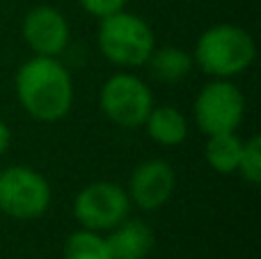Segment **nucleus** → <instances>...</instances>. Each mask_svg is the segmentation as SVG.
Here are the masks:
<instances>
[{"label":"nucleus","mask_w":261,"mask_h":259,"mask_svg":"<svg viewBox=\"0 0 261 259\" xmlns=\"http://www.w3.org/2000/svg\"><path fill=\"white\" fill-rule=\"evenodd\" d=\"M14 90L21 108L37 122H60L73 108V78L58 58L25 60L16 71Z\"/></svg>","instance_id":"f257e3e1"},{"label":"nucleus","mask_w":261,"mask_h":259,"mask_svg":"<svg viewBox=\"0 0 261 259\" xmlns=\"http://www.w3.org/2000/svg\"><path fill=\"white\" fill-rule=\"evenodd\" d=\"M257 60V41L245 28L216 23L195 41L193 62L211 78H231L248 71Z\"/></svg>","instance_id":"f03ea898"},{"label":"nucleus","mask_w":261,"mask_h":259,"mask_svg":"<svg viewBox=\"0 0 261 259\" xmlns=\"http://www.w3.org/2000/svg\"><path fill=\"white\" fill-rule=\"evenodd\" d=\"M99 50L110 64L122 69L144 67L156 48V35L142 16L126 9L99 18Z\"/></svg>","instance_id":"7ed1b4c3"},{"label":"nucleus","mask_w":261,"mask_h":259,"mask_svg":"<svg viewBox=\"0 0 261 259\" xmlns=\"http://www.w3.org/2000/svg\"><path fill=\"white\" fill-rule=\"evenodd\" d=\"M53 191L39 170L9 165L0 170V214L14 220H37L48 211Z\"/></svg>","instance_id":"20e7f679"},{"label":"nucleus","mask_w":261,"mask_h":259,"mask_svg":"<svg viewBox=\"0 0 261 259\" xmlns=\"http://www.w3.org/2000/svg\"><path fill=\"white\" fill-rule=\"evenodd\" d=\"M101 113L108 122L119 128H138L144 124L147 115L153 108L151 87L140 76L119 71L101 85L99 92Z\"/></svg>","instance_id":"39448f33"},{"label":"nucleus","mask_w":261,"mask_h":259,"mask_svg":"<svg viewBox=\"0 0 261 259\" xmlns=\"http://www.w3.org/2000/svg\"><path fill=\"white\" fill-rule=\"evenodd\" d=\"M195 124L204 136L231 133L245 117V96L234 81L211 78L199 90L193 106Z\"/></svg>","instance_id":"423d86ee"},{"label":"nucleus","mask_w":261,"mask_h":259,"mask_svg":"<svg viewBox=\"0 0 261 259\" xmlns=\"http://www.w3.org/2000/svg\"><path fill=\"white\" fill-rule=\"evenodd\" d=\"M130 200L124 186L115 182H92L73 200V218L92 232H110L130 214Z\"/></svg>","instance_id":"0eeeda50"},{"label":"nucleus","mask_w":261,"mask_h":259,"mask_svg":"<svg viewBox=\"0 0 261 259\" xmlns=\"http://www.w3.org/2000/svg\"><path fill=\"white\" fill-rule=\"evenodd\" d=\"M176 191V172L170 161L147 159L135 165L128 177V200L142 211H158L172 200Z\"/></svg>","instance_id":"6e6552de"},{"label":"nucleus","mask_w":261,"mask_h":259,"mask_svg":"<svg viewBox=\"0 0 261 259\" xmlns=\"http://www.w3.org/2000/svg\"><path fill=\"white\" fill-rule=\"evenodd\" d=\"M21 35L35 55L60 58L71 41L69 21L53 5H35L21 23Z\"/></svg>","instance_id":"1a4fd4ad"},{"label":"nucleus","mask_w":261,"mask_h":259,"mask_svg":"<svg viewBox=\"0 0 261 259\" xmlns=\"http://www.w3.org/2000/svg\"><path fill=\"white\" fill-rule=\"evenodd\" d=\"M115 259H147L153 250V229L140 218H126L106 237Z\"/></svg>","instance_id":"9d476101"},{"label":"nucleus","mask_w":261,"mask_h":259,"mask_svg":"<svg viewBox=\"0 0 261 259\" xmlns=\"http://www.w3.org/2000/svg\"><path fill=\"white\" fill-rule=\"evenodd\" d=\"M156 145L176 147L188 138V119L174 106H153L142 124Z\"/></svg>","instance_id":"9b49d317"},{"label":"nucleus","mask_w":261,"mask_h":259,"mask_svg":"<svg viewBox=\"0 0 261 259\" xmlns=\"http://www.w3.org/2000/svg\"><path fill=\"white\" fill-rule=\"evenodd\" d=\"M144 67L149 69L153 81L165 83V85H176L193 71L195 62L193 53L179 48V46H156Z\"/></svg>","instance_id":"f8f14e48"},{"label":"nucleus","mask_w":261,"mask_h":259,"mask_svg":"<svg viewBox=\"0 0 261 259\" xmlns=\"http://www.w3.org/2000/svg\"><path fill=\"white\" fill-rule=\"evenodd\" d=\"M241 149H243V140L239 133H216V136H206V147H204V156L206 163L211 165L213 172L218 174H236L241 159Z\"/></svg>","instance_id":"ddd939ff"},{"label":"nucleus","mask_w":261,"mask_h":259,"mask_svg":"<svg viewBox=\"0 0 261 259\" xmlns=\"http://www.w3.org/2000/svg\"><path fill=\"white\" fill-rule=\"evenodd\" d=\"M62 255L64 259H115L106 237H101V232H92L85 227L69 234Z\"/></svg>","instance_id":"4468645a"},{"label":"nucleus","mask_w":261,"mask_h":259,"mask_svg":"<svg viewBox=\"0 0 261 259\" xmlns=\"http://www.w3.org/2000/svg\"><path fill=\"white\" fill-rule=\"evenodd\" d=\"M236 174H241V179L245 184H250V186H257L261 182V138L259 136L243 140Z\"/></svg>","instance_id":"2eb2a0df"},{"label":"nucleus","mask_w":261,"mask_h":259,"mask_svg":"<svg viewBox=\"0 0 261 259\" xmlns=\"http://www.w3.org/2000/svg\"><path fill=\"white\" fill-rule=\"evenodd\" d=\"M78 3H81V7L87 14H92L96 18H103V16L119 12V9H126L128 0H78Z\"/></svg>","instance_id":"dca6fc26"},{"label":"nucleus","mask_w":261,"mask_h":259,"mask_svg":"<svg viewBox=\"0 0 261 259\" xmlns=\"http://www.w3.org/2000/svg\"><path fill=\"white\" fill-rule=\"evenodd\" d=\"M9 145H12V131H9V126L0 119V159L7 154Z\"/></svg>","instance_id":"f3484780"}]
</instances>
